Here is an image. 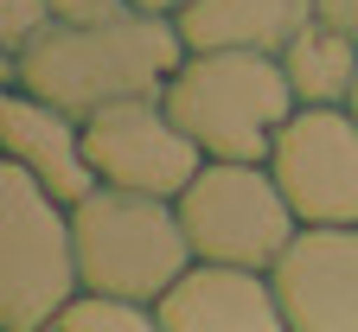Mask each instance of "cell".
Returning <instances> with one entry per match:
<instances>
[{"mask_svg":"<svg viewBox=\"0 0 358 332\" xmlns=\"http://www.w3.org/2000/svg\"><path fill=\"white\" fill-rule=\"evenodd\" d=\"M186 52L192 45L173 13L128 7L115 20H90V26L52 20L26 52H7L0 64H7V83L32 89V96H52L71 115H96L128 96H166Z\"/></svg>","mask_w":358,"mask_h":332,"instance_id":"cell-1","label":"cell"},{"mask_svg":"<svg viewBox=\"0 0 358 332\" xmlns=\"http://www.w3.org/2000/svg\"><path fill=\"white\" fill-rule=\"evenodd\" d=\"M0 160H20L64 205H77L96 185V166L83 147V115L58 109L52 96H32L20 83H7V96H0Z\"/></svg>","mask_w":358,"mask_h":332,"instance_id":"cell-10","label":"cell"},{"mask_svg":"<svg viewBox=\"0 0 358 332\" xmlns=\"http://www.w3.org/2000/svg\"><path fill=\"white\" fill-rule=\"evenodd\" d=\"M166 109L205 147V160H268L301 96L282 71V52L192 45L166 83Z\"/></svg>","mask_w":358,"mask_h":332,"instance_id":"cell-2","label":"cell"},{"mask_svg":"<svg viewBox=\"0 0 358 332\" xmlns=\"http://www.w3.org/2000/svg\"><path fill=\"white\" fill-rule=\"evenodd\" d=\"M313 20H327V26L358 38V0H313Z\"/></svg>","mask_w":358,"mask_h":332,"instance_id":"cell-16","label":"cell"},{"mask_svg":"<svg viewBox=\"0 0 358 332\" xmlns=\"http://www.w3.org/2000/svg\"><path fill=\"white\" fill-rule=\"evenodd\" d=\"M52 20H58L52 0H0V45H7V52H26Z\"/></svg>","mask_w":358,"mask_h":332,"instance_id":"cell-14","label":"cell"},{"mask_svg":"<svg viewBox=\"0 0 358 332\" xmlns=\"http://www.w3.org/2000/svg\"><path fill=\"white\" fill-rule=\"evenodd\" d=\"M134 0H52V13L58 20H71V26H90V20H115V13H128Z\"/></svg>","mask_w":358,"mask_h":332,"instance_id":"cell-15","label":"cell"},{"mask_svg":"<svg viewBox=\"0 0 358 332\" xmlns=\"http://www.w3.org/2000/svg\"><path fill=\"white\" fill-rule=\"evenodd\" d=\"M268 173L301 224H358V115L345 103H301L275 134Z\"/></svg>","mask_w":358,"mask_h":332,"instance_id":"cell-7","label":"cell"},{"mask_svg":"<svg viewBox=\"0 0 358 332\" xmlns=\"http://www.w3.org/2000/svg\"><path fill=\"white\" fill-rule=\"evenodd\" d=\"M179 217L205 262L275 268L301 236V217L268 160H205L199 179L179 192Z\"/></svg>","mask_w":358,"mask_h":332,"instance_id":"cell-5","label":"cell"},{"mask_svg":"<svg viewBox=\"0 0 358 332\" xmlns=\"http://www.w3.org/2000/svg\"><path fill=\"white\" fill-rule=\"evenodd\" d=\"M345 109H352V115H358V89H352V103H345Z\"/></svg>","mask_w":358,"mask_h":332,"instance_id":"cell-18","label":"cell"},{"mask_svg":"<svg viewBox=\"0 0 358 332\" xmlns=\"http://www.w3.org/2000/svg\"><path fill=\"white\" fill-rule=\"evenodd\" d=\"M134 7H148V13H173V20H179V13L192 7V0H134Z\"/></svg>","mask_w":358,"mask_h":332,"instance_id":"cell-17","label":"cell"},{"mask_svg":"<svg viewBox=\"0 0 358 332\" xmlns=\"http://www.w3.org/2000/svg\"><path fill=\"white\" fill-rule=\"evenodd\" d=\"M83 147L96 166V185H128V192L160 199H179L205 166V147L173 122L166 96H128L83 115Z\"/></svg>","mask_w":358,"mask_h":332,"instance_id":"cell-6","label":"cell"},{"mask_svg":"<svg viewBox=\"0 0 358 332\" xmlns=\"http://www.w3.org/2000/svg\"><path fill=\"white\" fill-rule=\"evenodd\" d=\"M52 332H160V307L128 301V294H103V288H77V301L58 313Z\"/></svg>","mask_w":358,"mask_h":332,"instance_id":"cell-13","label":"cell"},{"mask_svg":"<svg viewBox=\"0 0 358 332\" xmlns=\"http://www.w3.org/2000/svg\"><path fill=\"white\" fill-rule=\"evenodd\" d=\"M282 71H288L301 103H352V89H358V38L327 26V20H307L282 45Z\"/></svg>","mask_w":358,"mask_h":332,"instance_id":"cell-12","label":"cell"},{"mask_svg":"<svg viewBox=\"0 0 358 332\" xmlns=\"http://www.w3.org/2000/svg\"><path fill=\"white\" fill-rule=\"evenodd\" d=\"M154 307H160V332H288L275 275L243 262L199 256Z\"/></svg>","mask_w":358,"mask_h":332,"instance_id":"cell-9","label":"cell"},{"mask_svg":"<svg viewBox=\"0 0 358 332\" xmlns=\"http://www.w3.org/2000/svg\"><path fill=\"white\" fill-rule=\"evenodd\" d=\"M77 224L58 192L0 160V326L7 332H52L58 313L77 301Z\"/></svg>","mask_w":358,"mask_h":332,"instance_id":"cell-4","label":"cell"},{"mask_svg":"<svg viewBox=\"0 0 358 332\" xmlns=\"http://www.w3.org/2000/svg\"><path fill=\"white\" fill-rule=\"evenodd\" d=\"M77 224V268L83 288L128 294V301H160L179 275L199 262L179 199L160 192H128V185H90L71 205Z\"/></svg>","mask_w":358,"mask_h":332,"instance_id":"cell-3","label":"cell"},{"mask_svg":"<svg viewBox=\"0 0 358 332\" xmlns=\"http://www.w3.org/2000/svg\"><path fill=\"white\" fill-rule=\"evenodd\" d=\"M268 275L288 332H358V224H301Z\"/></svg>","mask_w":358,"mask_h":332,"instance_id":"cell-8","label":"cell"},{"mask_svg":"<svg viewBox=\"0 0 358 332\" xmlns=\"http://www.w3.org/2000/svg\"><path fill=\"white\" fill-rule=\"evenodd\" d=\"M313 20V0H192L179 13L186 45H250V52H282Z\"/></svg>","mask_w":358,"mask_h":332,"instance_id":"cell-11","label":"cell"}]
</instances>
